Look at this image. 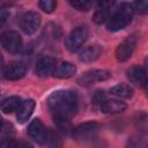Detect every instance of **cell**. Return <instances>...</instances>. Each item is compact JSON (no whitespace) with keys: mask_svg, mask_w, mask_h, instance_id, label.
<instances>
[{"mask_svg":"<svg viewBox=\"0 0 148 148\" xmlns=\"http://www.w3.org/2000/svg\"><path fill=\"white\" fill-rule=\"evenodd\" d=\"M133 3L121 2L113 9L111 16L106 21V28L109 31H119L125 29L132 21L133 17Z\"/></svg>","mask_w":148,"mask_h":148,"instance_id":"7a4b0ae2","label":"cell"},{"mask_svg":"<svg viewBox=\"0 0 148 148\" xmlns=\"http://www.w3.org/2000/svg\"><path fill=\"white\" fill-rule=\"evenodd\" d=\"M75 72H76L75 65L68 61H62L57 64L53 72V76L58 79H68V77H72L75 74Z\"/></svg>","mask_w":148,"mask_h":148,"instance_id":"5bb4252c","label":"cell"},{"mask_svg":"<svg viewBox=\"0 0 148 148\" xmlns=\"http://www.w3.org/2000/svg\"><path fill=\"white\" fill-rule=\"evenodd\" d=\"M143 88H145V91H146V94H147V96H148V79H147V81L143 83Z\"/></svg>","mask_w":148,"mask_h":148,"instance_id":"f1b7e54d","label":"cell"},{"mask_svg":"<svg viewBox=\"0 0 148 148\" xmlns=\"http://www.w3.org/2000/svg\"><path fill=\"white\" fill-rule=\"evenodd\" d=\"M126 109V104L118 99H106L101 104V110L104 113H119Z\"/></svg>","mask_w":148,"mask_h":148,"instance_id":"e0dca14e","label":"cell"},{"mask_svg":"<svg viewBox=\"0 0 148 148\" xmlns=\"http://www.w3.org/2000/svg\"><path fill=\"white\" fill-rule=\"evenodd\" d=\"M13 126L10 124H7V123H3L2 124V130H1V138L2 140L5 139H12V134L14 133L13 131Z\"/></svg>","mask_w":148,"mask_h":148,"instance_id":"d4e9b609","label":"cell"},{"mask_svg":"<svg viewBox=\"0 0 148 148\" xmlns=\"http://www.w3.org/2000/svg\"><path fill=\"white\" fill-rule=\"evenodd\" d=\"M18 147H20V142H17L13 139H5V140H2L0 148H18Z\"/></svg>","mask_w":148,"mask_h":148,"instance_id":"484cf974","label":"cell"},{"mask_svg":"<svg viewBox=\"0 0 148 148\" xmlns=\"http://www.w3.org/2000/svg\"><path fill=\"white\" fill-rule=\"evenodd\" d=\"M25 72H27V66L24 62L12 61L6 66L3 71V76L9 81H16L22 79L25 75Z\"/></svg>","mask_w":148,"mask_h":148,"instance_id":"30bf717a","label":"cell"},{"mask_svg":"<svg viewBox=\"0 0 148 148\" xmlns=\"http://www.w3.org/2000/svg\"><path fill=\"white\" fill-rule=\"evenodd\" d=\"M114 6L113 2L110 1H101L97 3L92 20L97 24H102L109 20V17L112 14V7Z\"/></svg>","mask_w":148,"mask_h":148,"instance_id":"8fae6325","label":"cell"},{"mask_svg":"<svg viewBox=\"0 0 148 148\" xmlns=\"http://www.w3.org/2000/svg\"><path fill=\"white\" fill-rule=\"evenodd\" d=\"M111 77V73L106 69H92L89 72H86L80 79L79 83L82 86H89L95 82H101L105 81Z\"/></svg>","mask_w":148,"mask_h":148,"instance_id":"9c48e42d","label":"cell"},{"mask_svg":"<svg viewBox=\"0 0 148 148\" xmlns=\"http://www.w3.org/2000/svg\"><path fill=\"white\" fill-rule=\"evenodd\" d=\"M1 44L3 49L12 54H16L22 50V38L18 32L14 30H7L1 34Z\"/></svg>","mask_w":148,"mask_h":148,"instance_id":"5b68a950","label":"cell"},{"mask_svg":"<svg viewBox=\"0 0 148 148\" xmlns=\"http://www.w3.org/2000/svg\"><path fill=\"white\" fill-rule=\"evenodd\" d=\"M77 95L73 90H56L47 98V108L53 114L54 121L69 120L77 111Z\"/></svg>","mask_w":148,"mask_h":148,"instance_id":"6da1fadb","label":"cell"},{"mask_svg":"<svg viewBox=\"0 0 148 148\" xmlns=\"http://www.w3.org/2000/svg\"><path fill=\"white\" fill-rule=\"evenodd\" d=\"M28 135L39 145H44L49 139L46 128L40 119L31 120V123L28 126Z\"/></svg>","mask_w":148,"mask_h":148,"instance_id":"ba28073f","label":"cell"},{"mask_svg":"<svg viewBox=\"0 0 148 148\" xmlns=\"http://www.w3.org/2000/svg\"><path fill=\"white\" fill-rule=\"evenodd\" d=\"M147 148H148V147H147Z\"/></svg>","mask_w":148,"mask_h":148,"instance_id":"4dcf8cb0","label":"cell"},{"mask_svg":"<svg viewBox=\"0 0 148 148\" xmlns=\"http://www.w3.org/2000/svg\"><path fill=\"white\" fill-rule=\"evenodd\" d=\"M138 43V37L136 35H130L126 37L117 47L116 50V58L118 61H126L127 59L131 58L135 46Z\"/></svg>","mask_w":148,"mask_h":148,"instance_id":"52a82bcc","label":"cell"},{"mask_svg":"<svg viewBox=\"0 0 148 148\" xmlns=\"http://www.w3.org/2000/svg\"><path fill=\"white\" fill-rule=\"evenodd\" d=\"M101 53H102L101 46L97 44H91L81 50L79 59H80V61H83V62H92L99 58Z\"/></svg>","mask_w":148,"mask_h":148,"instance_id":"4fadbf2b","label":"cell"},{"mask_svg":"<svg viewBox=\"0 0 148 148\" xmlns=\"http://www.w3.org/2000/svg\"><path fill=\"white\" fill-rule=\"evenodd\" d=\"M99 131V125L95 121L80 124L72 130V135L77 141H88L94 139Z\"/></svg>","mask_w":148,"mask_h":148,"instance_id":"277c9868","label":"cell"},{"mask_svg":"<svg viewBox=\"0 0 148 148\" xmlns=\"http://www.w3.org/2000/svg\"><path fill=\"white\" fill-rule=\"evenodd\" d=\"M69 5L80 10V12H87L92 7V1H88V0H74V1H69Z\"/></svg>","mask_w":148,"mask_h":148,"instance_id":"7402d4cb","label":"cell"},{"mask_svg":"<svg viewBox=\"0 0 148 148\" xmlns=\"http://www.w3.org/2000/svg\"><path fill=\"white\" fill-rule=\"evenodd\" d=\"M145 143L139 138H131L128 140V148H143Z\"/></svg>","mask_w":148,"mask_h":148,"instance_id":"4316f807","label":"cell"},{"mask_svg":"<svg viewBox=\"0 0 148 148\" xmlns=\"http://www.w3.org/2000/svg\"><path fill=\"white\" fill-rule=\"evenodd\" d=\"M38 6L39 8L45 12V13H52L56 7H57V2L56 1H52V0H43V1H39L38 2Z\"/></svg>","mask_w":148,"mask_h":148,"instance_id":"603a6c76","label":"cell"},{"mask_svg":"<svg viewBox=\"0 0 148 148\" xmlns=\"http://www.w3.org/2000/svg\"><path fill=\"white\" fill-rule=\"evenodd\" d=\"M18 148H32V146H31V145H29V143L22 142V143H20V147H18Z\"/></svg>","mask_w":148,"mask_h":148,"instance_id":"83f0119b","label":"cell"},{"mask_svg":"<svg viewBox=\"0 0 148 148\" xmlns=\"http://www.w3.org/2000/svg\"><path fill=\"white\" fill-rule=\"evenodd\" d=\"M145 65H146V67L148 68V57L146 58V60H145Z\"/></svg>","mask_w":148,"mask_h":148,"instance_id":"f546056e","label":"cell"},{"mask_svg":"<svg viewBox=\"0 0 148 148\" xmlns=\"http://www.w3.org/2000/svg\"><path fill=\"white\" fill-rule=\"evenodd\" d=\"M22 99L18 96H10L8 98H6L2 104H1V110L3 113H13V112H17V110L20 109L21 104H22Z\"/></svg>","mask_w":148,"mask_h":148,"instance_id":"ac0fdd59","label":"cell"},{"mask_svg":"<svg viewBox=\"0 0 148 148\" xmlns=\"http://www.w3.org/2000/svg\"><path fill=\"white\" fill-rule=\"evenodd\" d=\"M43 34H44V36H45V38L47 40H57L61 36V30L57 24L47 23L45 25V28H44Z\"/></svg>","mask_w":148,"mask_h":148,"instance_id":"ffe728a7","label":"cell"},{"mask_svg":"<svg viewBox=\"0 0 148 148\" xmlns=\"http://www.w3.org/2000/svg\"><path fill=\"white\" fill-rule=\"evenodd\" d=\"M56 66H57V64H56L54 58L49 57V56H45V57H42V58L38 59V61L36 62L35 71H36V74L38 76L46 77L50 74H53Z\"/></svg>","mask_w":148,"mask_h":148,"instance_id":"7c38bea8","label":"cell"},{"mask_svg":"<svg viewBox=\"0 0 148 148\" xmlns=\"http://www.w3.org/2000/svg\"><path fill=\"white\" fill-rule=\"evenodd\" d=\"M40 15L37 12H27L20 17V28L25 35H32L40 25Z\"/></svg>","mask_w":148,"mask_h":148,"instance_id":"8992f818","label":"cell"},{"mask_svg":"<svg viewBox=\"0 0 148 148\" xmlns=\"http://www.w3.org/2000/svg\"><path fill=\"white\" fill-rule=\"evenodd\" d=\"M134 125L140 133L148 134V114L143 112L139 113L134 120Z\"/></svg>","mask_w":148,"mask_h":148,"instance_id":"44dd1931","label":"cell"},{"mask_svg":"<svg viewBox=\"0 0 148 148\" xmlns=\"http://www.w3.org/2000/svg\"><path fill=\"white\" fill-rule=\"evenodd\" d=\"M110 91L112 95L120 97V98H130L133 96V89L128 84H125V83H119V84L113 86Z\"/></svg>","mask_w":148,"mask_h":148,"instance_id":"d6986e66","label":"cell"},{"mask_svg":"<svg viewBox=\"0 0 148 148\" xmlns=\"http://www.w3.org/2000/svg\"><path fill=\"white\" fill-rule=\"evenodd\" d=\"M133 9L140 15L148 14V1H136L133 2Z\"/></svg>","mask_w":148,"mask_h":148,"instance_id":"cb8c5ba5","label":"cell"},{"mask_svg":"<svg viewBox=\"0 0 148 148\" xmlns=\"http://www.w3.org/2000/svg\"><path fill=\"white\" fill-rule=\"evenodd\" d=\"M127 74V79L133 83V84H142L147 81V75H146V72L142 67L140 66H133L131 68L127 69L126 72Z\"/></svg>","mask_w":148,"mask_h":148,"instance_id":"2e32d148","label":"cell"},{"mask_svg":"<svg viewBox=\"0 0 148 148\" xmlns=\"http://www.w3.org/2000/svg\"><path fill=\"white\" fill-rule=\"evenodd\" d=\"M87 38H88V31H87V29L83 28V27H77V28L73 29L68 34V36L66 37L65 46H66V49L69 52L75 53V52L80 51L83 47Z\"/></svg>","mask_w":148,"mask_h":148,"instance_id":"3957f363","label":"cell"},{"mask_svg":"<svg viewBox=\"0 0 148 148\" xmlns=\"http://www.w3.org/2000/svg\"><path fill=\"white\" fill-rule=\"evenodd\" d=\"M34 109H35V101L34 99L29 98V99L23 101L20 109L17 110V114H16L18 123H21V124L25 123L30 118V116L32 114Z\"/></svg>","mask_w":148,"mask_h":148,"instance_id":"9a60e30c","label":"cell"}]
</instances>
